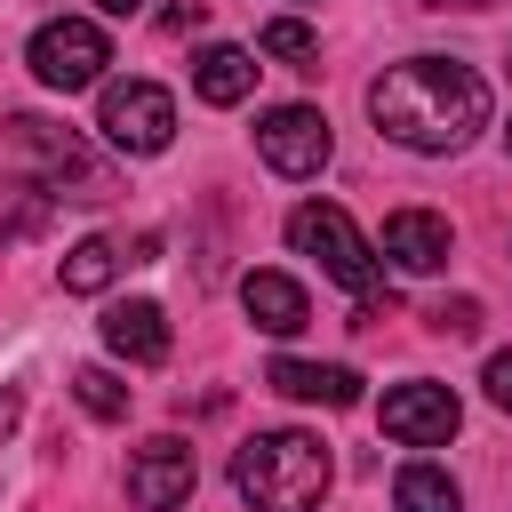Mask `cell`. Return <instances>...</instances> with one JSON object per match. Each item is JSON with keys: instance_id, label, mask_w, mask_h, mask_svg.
Instances as JSON below:
<instances>
[{"instance_id": "obj_1", "label": "cell", "mask_w": 512, "mask_h": 512, "mask_svg": "<svg viewBox=\"0 0 512 512\" xmlns=\"http://www.w3.org/2000/svg\"><path fill=\"white\" fill-rule=\"evenodd\" d=\"M368 120H376V136L440 160V152H464L488 128V80L472 64H456V56H408V64L376 72Z\"/></svg>"}, {"instance_id": "obj_2", "label": "cell", "mask_w": 512, "mask_h": 512, "mask_svg": "<svg viewBox=\"0 0 512 512\" xmlns=\"http://www.w3.org/2000/svg\"><path fill=\"white\" fill-rule=\"evenodd\" d=\"M336 464L312 432H256L240 456H232V488L256 504V512H320Z\"/></svg>"}, {"instance_id": "obj_3", "label": "cell", "mask_w": 512, "mask_h": 512, "mask_svg": "<svg viewBox=\"0 0 512 512\" xmlns=\"http://www.w3.org/2000/svg\"><path fill=\"white\" fill-rule=\"evenodd\" d=\"M0 184H24V192H64V200H104V176L88 168L80 136L40 120V112H8L0 120Z\"/></svg>"}, {"instance_id": "obj_4", "label": "cell", "mask_w": 512, "mask_h": 512, "mask_svg": "<svg viewBox=\"0 0 512 512\" xmlns=\"http://www.w3.org/2000/svg\"><path fill=\"white\" fill-rule=\"evenodd\" d=\"M288 248H296V256H312V264H320L344 296H360V304H368V296H376V280H384V256L368 248V232H360L336 200H304V208L288 216Z\"/></svg>"}, {"instance_id": "obj_5", "label": "cell", "mask_w": 512, "mask_h": 512, "mask_svg": "<svg viewBox=\"0 0 512 512\" xmlns=\"http://www.w3.org/2000/svg\"><path fill=\"white\" fill-rule=\"evenodd\" d=\"M96 88H104L96 96V128L112 136V152L152 160V152L176 144V96L160 80H96Z\"/></svg>"}, {"instance_id": "obj_6", "label": "cell", "mask_w": 512, "mask_h": 512, "mask_svg": "<svg viewBox=\"0 0 512 512\" xmlns=\"http://www.w3.org/2000/svg\"><path fill=\"white\" fill-rule=\"evenodd\" d=\"M24 64H32V80H40V88L80 96V88H96V80H104L112 40H104V24H88V16H48V24L32 32Z\"/></svg>"}, {"instance_id": "obj_7", "label": "cell", "mask_w": 512, "mask_h": 512, "mask_svg": "<svg viewBox=\"0 0 512 512\" xmlns=\"http://www.w3.org/2000/svg\"><path fill=\"white\" fill-rule=\"evenodd\" d=\"M256 152H264L272 176H320L328 152H336V136H328V120L312 104H272L256 120Z\"/></svg>"}, {"instance_id": "obj_8", "label": "cell", "mask_w": 512, "mask_h": 512, "mask_svg": "<svg viewBox=\"0 0 512 512\" xmlns=\"http://www.w3.org/2000/svg\"><path fill=\"white\" fill-rule=\"evenodd\" d=\"M376 424H384V440H400V448H448L456 424H464V408H456L448 384H392L384 408H376Z\"/></svg>"}, {"instance_id": "obj_9", "label": "cell", "mask_w": 512, "mask_h": 512, "mask_svg": "<svg viewBox=\"0 0 512 512\" xmlns=\"http://www.w3.org/2000/svg\"><path fill=\"white\" fill-rule=\"evenodd\" d=\"M192 480H200V456H192L176 432L128 448V504H136V512H176V504L192 496Z\"/></svg>"}, {"instance_id": "obj_10", "label": "cell", "mask_w": 512, "mask_h": 512, "mask_svg": "<svg viewBox=\"0 0 512 512\" xmlns=\"http://www.w3.org/2000/svg\"><path fill=\"white\" fill-rule=\"evenodd\" d=\"M264 384L280 392V400H304V408H352L360 400V376L344 368V360H272L264 368Z\"/></svg>"}, {"instance_id": "obj_11", "label": "cell", "mask_w": 512, "mask_h": 512, "mask_svg": "<svg viewBox=\"0 0 512 512\" xmlns=\"http://www.w3.org/2000/svg\"><path fill=\"white\" fill-rule=\"evenodd\" d=\"M448 248H456V232H448V216H432V208H400V216H384V256L400 264V272H440L448 264Z\"/></svg>"}, {"instance_id": "obj_12", "label": "cell", "mask_w": 512, "mask_h": 512, "mask_svg": "<svg viewBox=\"0 0 512 512\" xmlns=\"http://www.w3.org/2000/svg\"><path fill=\"white\" fill-rule=\"evenodd\" d=\"M104 344H112L128 368H160V360H168V312L144 304V296H128V304L104 312Z\"/></svg>"}, {"instance_id": "obj_13", "label": "cell", "mask_w": 512, "mask_h": 512, "mask_svg": "<svg viewBox=\"0 0 512 512\" xmlns=\"http://www.w3.org/2000/svg\"><path fill=\"white\" fill-rule=\"evenodd\" d=\"M240 304H248V320H256L264 336H296V328L312 320V304H304V288H296L288 272H248V280H240Z\"/></svg>"}, {"instance_id": "obj_14", "label": "cell", "mask_w": 512, "mask_h": 512, "mask_svg": "<svg viewBox=\"0 0 512 512\" xmlns=\"http://www.w3.org/2000/svg\"><path fill=\"white\" fill-rule=\"evenodd\" d=\"M192 88H200V104H240L248 88H256V56L248 48H232V40H216V48H200L192 56Z\"/></svg>"}, {"instance_id": "obj_15", "label": "cell", "mask_w": 512, "mask_h": 512, "mask_svg": "<svg viewBox=\"0 0 512 512\" xmlns=\"http://www.w3.org/2000/svg\"><path fill=\"white\" fill-rule=\"evenodd\" d=\"M120 264H128V256H120V248H112L104 232H88V240H72V248H64V264H56V280H64V296H104Z\"/></svg>"}, {"instance_id": "obj_16", "label": "cell", "mask_w": 512, "mask_h": 512, "mask_svg": "<svg viewBox=\"0 0 512 512\" xmlns=\"http://www.w3.org/2000/svg\"><path fill=\"white\" fill-rule=\"evenodd\" d=\"M392 504H400V512H464V488H456L440 464H400Z\"/></svg>"}, {"instance_id": "obj_17", "label": "cell", "mask_w": 512, "mask_h": 512, "mask_svg": "<svg viewBox=\"0 0 512 512\" xmlns=\"http://www.w3.org/2000/svg\"><path fill=\"white\" fill-rule=\"evenodd\" d=\"M256 48L280 56V64H296V72H320V32H312L304 16H272V24L256 32Z\"/></svg>"}, {"instance_id": "obj_18", "label": "cell", "mask_w": 512, "mask_h": 512, "mask_svg": "<svg viewBox=\"0 0 512 512\" xmlns=\"http://www.w3.org/2000/svg\"><path fill=\"white\" fill-rule=\"evenodd\" d=\"M72 400H80L88 416H104V424L128 416V384H120L112 368H72Z\"/></svg>"}, {"instance_id": "obj_19", "label": "cell", "mask_w": 512, "mask_h": 512, "mask_svg": "<svg viewBox=\"0 0 512 512\" xmlns=\"http://www.w3.org/2000/svg\"><path fill=\"white\" fill-rule=\"evenodd\" d=\"M432 328H440V336H480V304H472V296H456V304H440V312H432Z\"/></svg>"}, {"instance_id": "obj_20", "label": "cell", "mask_w": 512, "mask_h": 512, "mask_svg": "<svg viewBox=\"0 0 512 512\" xmlns=\"http://www.w3.org/2000/svg\"><path fill=\"white\" fill-rule=\"evenodd\" d=\"M488 400L512 416V352H496V360H488Z\"/></svg>"}, {"instance_id": "obj_21", "label": "cell", "mask_w": 512, "mask_h": 512, "mask_svg": "<svg viewBox=\"0 0 512 512\" xmlns=\"http://www.w3.org/2000/svg\"><path fill=\"white\" fill-rule=\"evenodd\" d=\"M200 16H208V0H176V8H168V16H160V24H168V32H192V24H200Z\"/></svg>"}, {"instance_id": "obj_22", "label": "cell", "mask_w": 512, "mask_h": 512, "mask_svg": "<svg viewBox=\"0 0 512 512\" xmlns=\"http://www.w3.org/2000/svg\"><path fill=\"white\" fill-rule=\"evenodd\" d=\"M16 416H24V400H16V392H0V432H8Z\"/></svg>"}, {"instance_id": "obj_23", "label": "cell", "mask_w": 512, "mask_h": 512, "mask_svg": "<svg viewBox=\"0 0 512 512\" xmlns=\"http://www.w3.org/2000/svg\"><path fill=\"white\" fill-rule=\"evenodd\" d=\"M96 8H104V16H136L144 0H96Z\"/></svg>"}, {"instance_id": "obj_24", "label": "cell", "mask_w": 512, "mask_h": 512, "mask_svg": "<svg viewBox=\"0 0 512 512\" xmlns=\"http://www.w3.org/2000/svg\"><path fill=\"white\" fill-rule=\"evenodd\" d=\"M424 8H488V0H424Z\"/></svg>"}, {"instance_id": "obj_25", "label": "cell", "mask_w": 512, "mask_h": 512, "mask_svg": "<svg viewBox=\"0 0 512 512\" xmlns=\"http://www.w3.org/2000/svg\"><path fill=\"white\" fill-rule=\"evenodd\" d=\"M504 136H512V128H504Z\"/></svg>"}]
</instances>
